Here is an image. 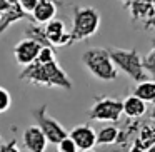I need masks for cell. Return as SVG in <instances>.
<instances>
[{
	"label": "cell",
	"mask_w": 155,
	"mask_h": 152,
	"mask_svg": "<svg viewBox=\"0 0 155 152\" xmlns=\"http://www.w3.org/2000/svg\"><path fill=\"white\" fill-rule=\"evenodd\" d=\"M18 79L32 85H37V87L62 89V90H70L74 87L67 72L58 65L57 60H52L48 64L34 62V64L22 69L20 74H18Z\"/></svg>",
	"instance_id": "6da1fadb"
},
{
	"label": "cell",
	"mask_w": 155,
	"mask_h": 152,
	"mask_svg": "<svg viewBox=\"0 0 155 152\" xmlns=\"http://www.w3.org/2000/svg\"><path fill=\"white\" fill-rule=\"evenodd\" d=\"M82 64L94 79L102 82H112L118 77V70L112 62L108 49L94 47L82 54Z\"/></svg>",
	"instance_id": "7a4b0ae2"
},
{
	"label": "cell",
	"mask_w": 155,
	"mask_h": 152,
	"mask_svg": "<svg viewBox=\"0 0 155 152\" xmlns=\"http://www.w3.org/2000/svg\"><path fill=\"white\" fill-rule=\"evenodd\" d=\"M102 17L95 7H82L75 5L72 10V42H80L90 39L100 29Z\"/></svg>",
	"instance_id": "3957f363"
},
{
	"label": "cell",
	"mask_w": 155,
	"mask_h": 152,
	"mask_svg": "<svg viewBox=\"0 0 155 152\" xmlns=\"http://www.w3.org/2000/svg\"><path fill=\"white\" fill-rule=\"evenodd\" d=\"M108 54L112 57V62L117 67V70L124 72L125 75L135 82L145 80V69H143V59L140 57L135 49H108Z\"/></svg>",
	"instance_id": "277c9868"
},
{
	"label": "cell",
	"mask_w": 155,
	"mask_h": 152,
	"mask_svg": "<svg viewBox=\"0 0 155 152\" xmlns=\"http://www.w3.org/2000/svg\"><path fill=\"white\" fill-rule=\"evenodd\" d=\"M32 115H34L35 125L40 127V130L44 132V135L47 137L48 144L57 145L58 142H62L64 139L68 137L67 129H65L57 119H54L50 114H48V105L47 104H44L38 109H35Z\"/></svg>",
	"instance_id": "5b68a950"
},
{
	"label": "cell",
	"mask_w": 155,
	"mask_h": 152,
	"mask_svg": "<svg viewBox=\"0 0 155 152\" xmlns=\"http://www.w3.org/2000/svg\"><path fill=\"white\" fill-rule=\"evenodd\" d=\"M124 109L122 100L112 97H100L94 102V105L88 110V119L97 122H117L120 120Z\"/></svg>",
	"instance_id": "8992f818"
},
{
	"label": "cell",
	"mask_w": 155,
	"mask_h": 152,
	"mask_svg": "<svg viewBox=\"0 0 155 152\" xmlns=\"http://www.w3.org/2000/svg\"><path fill=\"white\" fill-rule=\"evenodd\" d=\"M40 45L37 42L30 40V39H22L20 42H17L14 47V57H15V62L22 67H27V65L34 64L37 60V55L40 52Z\"/></svg>",
	"instance_id": "52a82bcc"
},
{
	"label": "cell",
	"mask_w": 155,
	"mask_h": 152,
	"mask_svg": "<svg viewBox=\"0 0 155 152\" xmlns=\"http://www.w3.org/2000/svg\"><path fill=\"white\" fill-rule=\"evenodd\" d=\"M68 137L77 145L78 150H88V149H94L97 145V132H95L94 127H90L87 124L75 125L68 132Z\"/></svg>",
	"instance_id": "ba28073f"
},
{
	"label": "cell",
	"mask_w": 155,
	"mask_h": 152,
	"mask_svg": "<svg viewBox=\"0 0 155 152\" xmlns=\"http://www.w3.org/2000/svg\"><path fill=\"white\" fill-rule=\"evenodd\" d=\"M45 29V35H47V40L50 42L52 47H65V45L74 44L70 37V32H67L65 24L62 20H50L48 24L44 25Z\"/></svg>",
	"instance_id": "9c48e42d"
},
{
	"label": "cell",
	"mask_w": 155,
	"mask_h": 152,
	"mask_svg": "<svg viewBox=\"0 0 155 152\" xmlns=\"http://www.w3.org/2000/svg\"><path fill=\"white\" fill-rule=\"evenodd\" d=\"M22 142L27 152H45L47 150L48 140L40 130L38 125H28L22 134Z\"/></svg>",
	"instance_id": "30bf717a"
},
{
	"label": "cell",
	"mask_w": 155,
	"mask_h": 152,
	"mask_svg": "<svg viewBox=\"0 0 155 152\" xmlns=\"http://www.w3.org/2000/svg\"><path fill=\"white\" fill-rule=\"evenodd\" d=\"M57 15V4L54 0H38L37 7L34 8V12L30 14L32 22L38 25H45L50 20H54Z\"/></svg>",
	"instance_id": "8fae6325"
},
{
	"label": "cell",
	"mask_w": 155,
	"mask_h": 152,
	"mask_svg": "<svg viewBox=\"0 0 155 152\" xmlns=\"http://www.w3.org/2000/svg\"><path fill=\"white\" fill-rule=\"evenodd\" d=\"M28 17H30V15L25 14L20 8V5L14 4L8 10H5L4 14H0V35L4 34V32H7L14 24H17V22H20V20H25V19H28Z\"/></svg>",
	"instance_id": "7c38bea8"
},
{
	"label": "cell",
	"mask_w": 155,
	"mask_h": 152,
	"mask_svg": "<svg viewBox=\"0 0 155 152\" xmlns=\"http://www.w3.org/2000/svg\"><path fill=\"white\" fill-rule=\"evenodd\" d=\"M122 109H124V114L130 119H138L147 112V104L143 100H140L135 95H128L122 100Z\"/></svg>",
	"instance_id": "4fadbf2b"
},
{
	"label": "cell",
	"mask_w": 155,
	"mask_h": 152,
	"mask_svg": "<svg viewBox=\"0 0 155 152\" xmlns=\"http://www.w3.org/2000/svg\"><path fill=\"white\" fill-rule=\"evenodd\" d=\"M24 35H25V39H30V40L37 42L40 47H52L50 42L47 40L44 25H38V24H35V22H30V24L24 29Z\"/></svg>",
	"instance_id": "5bb4252c"
},
{
	"label": "cell",
	"mask_w": 155,
	"mask_h": 152,
	"mask_svg": "<svg viewBox=\"0 0 155 152\" xmlns=\"http://www.w3.org/2000/svg\"><path fill=\"white\" fill-rule=\"evenodd\" d=\"M134 95L138 97L140 100H143L145 104L155 102V80H147V79H145V80H142V82H137Z\"/></svg>",
	"instance_id": "9a60e30c"
},
{
	"label": "cell",
	"mask_w": 155,
	"mask_h": 152,
	"mask_svg": "<svg viewBox=\"0 0 155 152\" xmlns=\"http://www.w3.org/2000/svg\"><path fill=\"white\" fill-rule=\"evenodd\" d=\"M120 130L115 125H105L97 132V145H110L118 140Z\"/></svg>",
	"instance_id": "2e32d148"
},
{
	"label": "cell",
	"mask_w": 155,
	"mask_h": 152,
	"mask_svg": "<svg viewBox=\"0 0 155 152\" xmlns=\"http://www.w3.org/2000/svg\"><path fill=\"white\" fill-rule=\"evenodd\" d=\"M52 60H57L55 47H42L35 62H38V64H48V62H52Z\"/></svg>",
	"instance_id": "e0dca14e"
},
{
	"label": "cell",
	"mask_w": 155,
	"mask_h": 152,
	"mask_svg": "<svg viewBox=\"0 0 155 152\" xmlns=\"http://www.w3.org/2000/svg\"><path fill=\"white\" fill-rule=\"evenodd\" d=\"M12 105V97H10V92L7 90L5 87H0V114H4L10 109Z\"/></svg>",
	"instance_id": "ac0fdd59"
},
{
	"label": "cell",
	"mask_w": 155,
	"mask_h": 152,
	"mask_svg": "<svg viewBox=\"0 0 155 152\" xmlns=\"http://www.w3.org/2000/svg\"><path fill=\"white\" fill-rule=\"evenodd\" d=\"M57 152H78V149H77V145L72 142V139L67 137V139H64L62 142L57 144Z\"/></svg>",
	"instance_id": "d6986e66"
},
{
	"label": "cell",
	"mask_w": 155,
	"mask_h": 152,
	"mask_svg": "<svg viewBox=\"0 0 155 152\" xmlns=\"http://www.w3.org/2000/svg\"><path fill=\"white\" fill-rule=\"evenodd\" d=\"M0 152H22L17 144V137L10 139L8 142H0Z\"/></svg>",
	"instance_id": "ffe728a7"
},
{
	"label": "cell",
	"mask_w": 155,
	"mask_h": 152,
	"mask_svg": "<svg viewBox=\"0 0 155 152\" xmlns=\"http://www.w3.org/2000/svg\"><path fill=\"white\" fill-rule=\"evenodd\" d=\"M143 69L147 72H150L152 75H155V47L152 49V52L143 59Z\"/></svg>",
	"instance_id": "44dd1931"
},
{
	"label": "cell",
	"mask_w": 155,
	"mask_h": 152,
	"mask_svg": "<svg viewBox=\"0 0 155 152\" xmlns=\"http://www.w3.org/2000/svg\"><path fill=\"white\" fill-rule=\"evenodd\" d=\"M17 4L20 5V8L25 12V14H28V15H30L32 12H34V8L37 7L38 0H17Z\"/></svg>",
	"instance_id": "7402d4cb"
},
{
	"label": "cell",
	"mask_w": 155,
	"mask_h": 152,
	"mask_svg": "<svg viewBox=\"0 0 155 152\" xmlns=\"http://www.w3.org/2000/svg\"><path fill=\"white\" fill-rule=\"evenodd\" d=\"M128 152H147V147H143V145L140 144V140H135V144H132V147Z\"/></svg>",
	"instance_id": "603a6c76"
},
{
	"label": "cell",
	"mask_w": 155,
	"mask_h": 152,
	"mask_svg": "<svg viewBox=\"0 0 155 152\" xmlns=\"http://www.w3.org/2000/svg\"><path fill=\"white\" fill-rule=\"evenodd\" d=\"M10 7H12V4L8 0H0V14H4V12L8 10Z\"/></svg>",
	"instance_id": "cb8c5ba5"
},
{
	"label": "cell",
	"mask_w": 155,
	"mask_h": 152,
	"mask_svg": "<svg viewBox=\"0 0 155 152\" xmlns=\"http://www.w3.org/2000/svg\"><path fill=\"white\" fill-rule=\"evenodd\" d=\"M147 152H155V144H152L150 147L147 149Z\"/></svg>",
	"instance_id": "d4e9b609"
},
{
	"label": "cell",
	"mask_w": 155,
	"mask_h": 152,
	"mask_svg": "<svg viewBox=\"0 0 155 152\" xmlns=\"http://www.w3.org/2000/svg\"><path fill=\"white\" fill-rule=\"evenodd\" d=\"M148 24H150V27H155V17L150 19V22H148Z\"/></svg>",
	"instance_id": "484cf974"
},
{
	"label": "cell",
	"mask_w": 155,
	"mask_h": 152,
	"mask_svg": "<svg viewBox=\"0 0 155 152\" xmlns=\"http://www.w3.org/2000/svg\"><path fill=\"white\" fill-rule=\"evenodd\" d=\"M78 152H95L94 149H88V150H78Z\"/></svg>",
	"instance_id": "4316f807"
},
{
	"label": "cell",
	"mask_w": 155,
	"mask_h": 152,
	"mask_svg": "<svg viewBox=\"0 0 155 152\" xmlns=\"http://www.w3.org/2000/svg\"><path fill=\"white\" fill-rule=\"evenodd\" d=\"M8 2H10L12 5H14V4H17V0H8Z\"/></svg>",
	"instance_id": "83f0119b"
},
{
	"label": "cell",
	"mask_w": 155,
	"mask_h": 152,
	"mask_svg": "<svg viewBox=\"0 0 155 152\" xmlns=\"http://www.w3.org/2000/svg\"><path fill=\"white\" fill-rule=\"evenodd\" d=\"M0 142H2V135H0Z\"/></svg>",
	"instance_id": "f1b7e54d"
}]
</instances>
